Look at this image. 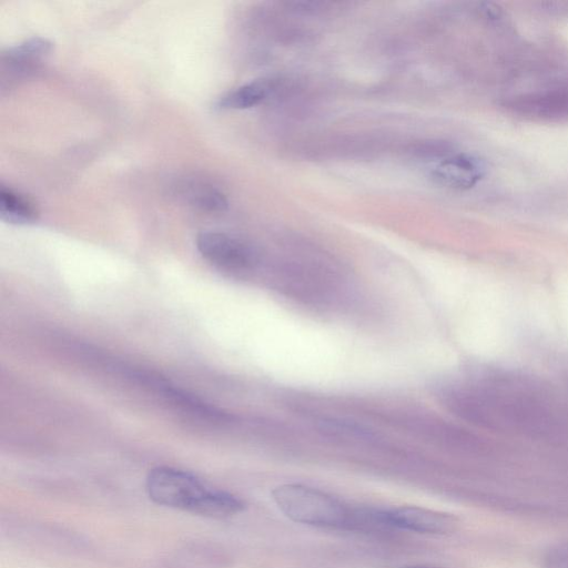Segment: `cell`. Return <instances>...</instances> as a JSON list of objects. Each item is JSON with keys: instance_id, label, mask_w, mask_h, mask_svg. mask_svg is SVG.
<instances>
[{"instance_id": "3957f363", "label": "cell", "mask_w": 568, "mask_h": 568, "mask_svg": "<svg viewBox=\"0 0 568 568\" xmlns=\"http://www.w3.org/2000/svg\"><path fill=\"white\" fill-rule=\"evenodd\" d=\"M196 247L205 260L227 271L250 270L256 260L254 250L247 243L222 232H201L196 237Z\"/></svg>"}, {"instance_id": "6da1fadb", "label": "cell", "mask_w": 568, "mask_h": 568, "mask_svg": "<svg viewBox=\"0 0 568 568\" xmlns=\"http://www.w3.org/2000/svg\"><path fill=\"white\" fill-rule=\"evenodd\" d=\"M145 491L156 505L203 517L225 518L245 508V503L236 495L209 486L189 471L169 466H159L148 473Z\"/></svg>"}, {"instance_id": "5b68a950", "label": "cell", "mask_w": 568, "mask_h": 568, "mask_svg": "<svg viewBox=\"0 0 568 568\" xmlns=\"http://www.w3.org/2000/svg\"><path fill=\"white\" fill-rule=\"evenodd\" d=\"M505 105L525 118L559 121L568 119V87L517 95Z\"/></svg>"}, {"instance_id": "30bf717a", "label": "cell", "mask_w": 568, "mask_h": 568, "mask_svg": "<svg viewBox=\"0 0 568 568\" xmlns=\"http://www.w3.org/2000/svg\"><path fill=\"white\" fill-rule=\"evenodd\" d=\"M0 216L8 223L23 225L37 221L38 211L33 203L24 195L1 186Z\"/></svg>"}, {"instance_id": "8fae6325", "label": "cell", "mask_w": 568, "mask_h": 568, "mask_svg": "<svg viewBox=\"0 0 568 568\" xmlns=\"http://www.w3.org/2000/svg\"><path fill=\"white\" fill-rule=\"evenodd\" d=\"M546 568H568V544L559 545L548 552Z\"/></svg>"}, {"instance_id": "ba28073f", "label": "cell", "mask_w": 568, "mask_h": 568, "mask_svg": "<svg viewBox=\"0 0 568 568\" xmlns=\"http://www.w3.org/2000/svg\"><path fill=\"white\" fill-rule=\"evenodd\" d=\"M275 89L271 79L247 82L222 95L216 108L221 110H241L255 106L266 100Z\"/></svg>"}, {"instance_id": "7a4b0ae2", "label": "cell", "mask_w": 568, "mask_h": 568, "mask_svg": "<svg viewBox=\"0 0 568 568\" xmlns=\"http://www.w3.org/2000/svg\"><path fill=\"white\" fill-rule=\"evenodd\" d=\"M280 510L290 519L324 528H352L363 515L337 498L301 484H284L272 490Z\"/></svg>"}, {"instance_id": "9c48e42d", "label": "cell", "mask_w": 568, "mask_h": 568, "mask_svg": "<svg viewBox=\"0 0 568 568\" xmlns=\"http://www.w3.org/2000/svg\"><path fill=\"white\" fill-rule=\"evenodd\" d=\"M52 49V43L47 38L32 37L14 47L8 48L2 54V60L14 70H26L33 67L44 58Z\"/></svg>"}, {"instance_id": "7c38bea8", "label": "cell", "mask_w": 568, "mask_h": 568, "mask_svg": "<svg viewBox=\"0 0 568 568\" xmlns=\"http://www.w3.org/2000/svg\"><path fill=\"white\" fill-rule=\"evenodd\" d=\"M410 568H439V567H410Z\"/></svg>"}, {"instance_id": "8992f818", "label": "cell", "mask_w": 568, "mask_h": 568, "mask_svg": "<svg viewBox=\"0 0 568 568\" xmlns=\"http://www.w3.org/2000/svg\"><path fill=\"white\" fill-rule=\"evenodd\" d=\"M480 163L468 155L449 156L434 168L433 178L442 185L450 189H467L480 179Z\"/></svg>"}, {"instance_id": "277c9868", "label": "cell", "mask_w": 568, "mask_h": 568, "mask_svg": "<svg viewBox=\"0 0 568 568\" xmlns=\"http://www.w3.org/2000/svg\"><path fill=\"white\" fill-rule=\"evenodd\" d=\"M379 521L405 530L423 534H447L456 526L449 514L418 506H399L374 514Z\"/></svg>"}, {"instance_id": "52a82bcc", "label": "cell", "mask_w": 568, "mask_h": 568, "mask_svg": "<svg viewBox=\"0 0 568 568\" xmlns=\"http://www.w3.org/2000/svg\"><path fill=\"white\" fill-rule=\"evenodd\" d=\"M173 187L175 196L193 207L209 212H220L227 206V200L223 192L204 181L185 179L179 181Z\"/></svg>"}]
</instances>
